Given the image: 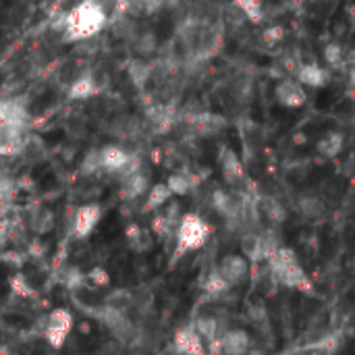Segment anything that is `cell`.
Instances as JSON below:
<instances>
[{
  "instance_id": "cell-16",
  "label": "cell",
  "mask_w": 355,
  "mask_h": 355,
  "mask_svg": "<svg viewBox=\"0 0 355 355\" xmlns=\"http://www.w3.org/2000/svg\"><path fill=\"white\" fill-rule=\"evenodd\" d=\"M189 123L191 127L200 133V135H216L220 129H225L227 121L220 114L214 112H198V114H189Z\"/></svg>"
},
{
  "instance_id": "cell-2",
  "label": "cell",
  "mask_w": 355,
  "mask_h": 355,
  "mask_svg": "<svg viewBox=\"0 0 355 355\" xmlns=\"http://www.w3.org/2000/svg\"><path fill=\"white\" fill-rule=\"evenodd\" d=\"M268 270L275 283L287 287V289H300V291H312V283L302 268L297 254L291 248L281 245L268 260Z\"/></svg>"
},
{
  "instance_id": "cell-12",
  "label": "cell",
  "mask_w": 355,
  "mask_h": 355,
  "mask_svg": "<svg viewBox=\"0 0 355 355\" xmlns=\"http://www.w3.org/2000/svg\"><path fill=\"white\" fill-rule=\"evenodd\" d=\"M252 349V339L243 329H229L220 337L223 355H248Z\"/></svg>"
},
{
  "instance_id": "cell-8",
  "label": "cell",
  "mask_w": 355,
  "mask_h": 355,
  "mask_svg": "<svg viewBox=\"0 0 355 355\" xmlns=\"http://www.w3.org/2000/svg\"><path fill=\"white\" fill-rule=\"evenodd\" d=\"M218 166H220V175H223L225 183L231 185V187L241 185V181L245 179L243 162L237 156V152L231 150V148H223L220 150V154H218Z\"/></svg>"
},
{
  "instance_id": "cell-21",
  "label": "cell",
  "mask_w": 355,
  "mask_h": 355,
  "mask_svg": "<svg viewBox=\"0 0 355 355\" xmlns=\"http://www.w3.org/2000/svg\"><path fill=\"white\" fill-rule=\"evenodd\" d=\"M171 200H173V193H171V189L166 187V183L150 185V189L146 191V204H144V210H148V212L160 210V208H164Z\"/></svg>"
},
{
  "instance_id": "cell-11",
  "label": "cell",
  "mask_w": 355,
  "mask_h": 355,
  "mask_svg": "<svg viewBox=\"0 0 355 355\" xmlns=\"http://www.w3.org/2000/svg\"><path fill=\"white\" fill-rule=\"evenodd\" d=\"M173 349L179 355H206L204 341L196 333L193 327H183V329L177 331L175 341H173Z\"/></svg>"
},
{
  "instance_id": "cell-15",
  "label": "cell",
  "mask_w": 355,
  "mask_h": 355,
  "mask_svg": "<svg viewBox=\"0 0 355 355\" xmlns=\"http://www.w3.org/2000/svg\"><path fill=\"white\" fill-rule=\"evenodd\" d=\"M100 94V83L94 73H83L79 75L67 89L69 100H87L92 96Z\"/></svg>"
},
{
  "instance_id": "cell-10",
  "label": "cell",
  "mask_w": 355,
  "mask_h": 355,
  "mask_svg": "<svg viewBox=\"0 0 355 355\" xmlns=\"http://www.w3.org/2000/svg\"><path fill=\"white\" fill-rule=\"evenodd\" d=\"M144 131V121L133 114H123L116 116L114 121L108 123V135L114 139H137Z\"/></svg>"
},
{
  "instance_id": "cell-1",
  "label": "cell",
  "mask_w": 355,
  "mask_h": 355,
  "mask_svg": "<svg viewBox=\"0 0 355 355\" xmlns=\"http://www.w3.org/2000/svg\"><path fill=\"white\" fill-rule=\"evenodd\" d=\"M106 25H108V15L96 0L75 2L64 15H60V21H58L62 42H69V44L98 37Z\"/></svg>"
},
{
  "instance_id": "cell-17",
  "label": "cell",
  "mask_w": 355,
  "mask_h": 355,
  "mask_svg": "<svg viewBox=\"0 0 355 355\" xmlns=\"http://www.w3.org/2000/svg\"><path fill=\"white\" fill-rule=\"evenodd\" d=\"M131 46L137 58L148 60L158 52V35L152 29H137L135 35L131 37Z\"/></svg>"
},
{
  "instance_id": "cell-4",
  "label": "cell",
  "mask_w": 355,
  "mask_h": 355,
  "mask_svg": "<svg viewBox=\"0 0 355 355\" xmlns=\"http://www.w3.org/2000/svg\"><path fill=\"white\" fill-rule=\"evenodd\" d=\"M216 272L225 279V283L233 289V287H241L248 283L250 279V262L245 260V256L239 254H229L220 260Z\"/></svg>"
},
{
  "instance_id": "cell-28",
  "label": "cell",
  "mask_w": 355,
  "mask_h": 355,
  "mask_svg": "<svg viewBox=\"0 0 355 355\" xmlns=\"http://www.w3.org/2000/svg\"><path fill=\"white\" fill-rule=\"evenodd\" d=\"M193 329H196V333L202 337V341H204V339H206V341H214L216 335H218V322H216L214 318H210V316L198 318L196 324H193Z\"/></svg>"
},
{
  "instance_id": "cell-19",
  "label": "cell",
  "mask_w": 355,
  "mask_h": 355,
  "mask_svg": "<svg viewBox=\"0 0 355 355\" xmlns=\"http://www.w3.org/2000/svg\"><path fill=\"white\" fill-rule=\"evenodd\" d=\"M258 206V212L270 223V225H283L287 220V208L277 200V198H270V196H264L256 202Z\"/></svg>"
},
{
  "instance_id": "cell-26",
  "label": "cell",
  "mask_w": 355,
  "mask_h": 355,
  "mask_svg": "<svg viewBox=\"0 0 355 355\" xmlns=\"http://www.w3.org/2000/svg\"><path fill=\"white\" fill-rule=\"evenodd\" d=\"M164 183L173 196H187L193 189V177L187 173H173Z\"/></svg>"
},
{
  "instance_id": "cell-9",
  "label": "cell",
  "mask_w": 355,
  "mask_h": 355,
  "mask_svg": "<svg viewBox=\"0 0 355 355\" xmlns=\"http://www.w3.org/2000/svg\"><path fill=\"white\" fill-rule=\"evenodd\" d=\"M98 156H100V171H106L108 175H119L131 158V154L119 144H106L98 148Z\"/></svg>"
},
{
  "instance_id": "cell-27",
  "label": "cell",
  "mask_w": 355,
  "mask_h": 355,
  "mask_svg": "<svg viewBox=\"0 0 355 355\" xmlns=\"http://www.w3.org/2000/svg\"><path fill=\"white\" fill-rule=\"evenodd\" d=\"M322 58L329 67H339L345 60V48L341 42H329L322 50Z\"/></svg>"
},
{
  "instance_id": "cell-23",
  "label": "cell",
  "mask_w": 355,
  "mask_h": 355,
  "mask_svg": "<svg viewBox=\"0 0 355 355\" xmlns=\"http://www.w3.org/2000/svg\"><path fill=\"white\" fill-rule=\"evenodd\" d=\"M152 73H154V64L144 60V58H135L127 67V75H129V79H131V83L135 87H144L154 77Z\"/></svg>"
},
{
  "instance_id": "cell-5",
  "label": "cell",
  "mask_w": 355,
  "mask_h": 355,
  "mask_svg": "<svg viewBox=\"0 0 355 355\" xmlns=\"http://www.w3.org/2000/svg\"><path fill=\"white\" fill-rule=\"evenodd\" d=\"M275 102L283 108H302L306 102H308V94H306V87L297 81V79H291V77H285L281 79L277 85H275Z\"/></svg>"
},
{
  "instance_id": "cell-20",
  "label": "cell",
  "mask_w": 355,
  "mask_h": 355,
  "mask_svg": "<svg viewBox=\"0 0 355 355\" xmlns=\"http://www.w3.org/2000/svg\"><path fill=\"white\" fill-rule=\"evenodd\" d=\"M295 212L308 220H316L324 214V202L314 193H302L295 200Z\"/></svg>"
},
{
  "instance_id": "cell-30",
  "label": "cell",
  "mask_w": 355,
  "mask_h": 355,
  "mask_svg": "<svg viewBox=\"0 0 355 355\" xmlns=\"http://www.w3.org/2000/svg\"><path fill=\"white\" fill-rule=\"evenodd\" d=\"M79 173H81L83 177H92V175L100 173V156H98V150H89V152L85 154V158L81 160Z\"/></svg>"
},
{
  "instance_id": "cell-29",
  "label": "cell",
  "mask_w": 355,
  "mask_h": 355,
  "mask_svg": "<svg viewBox=\"0 0 355 355\" xmlns=\"http://www.w3.org/2000/svg\"><path fill=\"white\" fill-rule=\"evenodd\" d=\"M204 291L208 293V295H225V293H229L231 291V287L225 283V279L216 272V270H212L208 277H206V283H204Z\"/></svg>"
},
{
  "instance_id": "cell-22",
  "label": "cell",
  "mask_w": 355,
  "mask_h": 355,
  "mask_svg": "<svg viewBox=\"0 0 355 355\" xmlns=\"http://www.w3.org/2000/svg\"><path fill=\"white\" fill-rule=\"evenodd\" d=\"M345 146V137L339 131H329L327 135H322L316 144L318 154H322L324 158H337L343 152Z\"/></svg>"
},
{
  "instance_id": "cell-7",
  "label": "cell",
  "mask_w": 355,
  "mask_h": 355,
  "mask_svg": "<svg viewBox=\"0 0 355 355\" xmlns=\"http://www.w3.org/2000/svg\"><path fill=\"white\" fill-rule=\"evenodd\" d=\"M102 206L96 204V202H89V204H83L75 210V216H73V235L77 239H85L94 233V229L98 227V223L102 220Z\"/></svg>"
},
{
  "instance_id": "cell-3",
  "label": "cell",
  "mask_w": 355,
  "mask_h": 355,
  "mask_svg": "<svg viewBox=\"0 0 355 355\" xmlns=\"http://www.w3.org/2000/svg\"><path fill=\"white\" fill-rule=\"evenodd\" d=\"M177 250H175V258H181L183 254L196 252L200 250L210 235V227L206 225V220L200 214H183L179 225H177Z\"/></svg>"
},
{
  "instance_id": "cell-34",
  "label": "cell",
  "mask_w": 355,
  "mask_h": 355,
  "mask_svg": "<svg viewBox=\"0 0 355 355\" xmlns=\"http://www.w3.org/2000/svg\"><path fill=\"white\" fill-rule=\"evenodd\" d=\"M8 227H10V223L8 220H4V218H0V250L6 245V241H8Z\"/></svg>"
},
{
  "instance_id": "cell-6",
  "label": "cell",
  "mask_w": 355,
  "mask_h": 355,
  "mask_svg": "<svg viewBox=\"0 0 355 355\" xmlns=\"http://www.w3.org/2000/svg\"><path fill=\"white\" fill-rule=\"evenodd\" d=\"M71 329H73V316H71V312L64 310V308H58V310H54V312L48 316L46 333H44V335H46V341H48L54 349H58V347L64 345V341H67Z\"/></svg>"
},
{
  "instance_id": "cell-31",
  "label": "cell",
  "mask_w": 355,
  "mask_h": 355,
  "mask_svg": "<svg viewBox=\"0 0 355 355\" xmlns=\"http://www.w3.org/2000/svg\"><path fill=\"white\" fill-rule=\"evenodd\" d=\"M262 40H264L268 46H275V44H279L281 40H285V29H283L281 25H272V27L264 29Z\"/></svg>"
},
{
  "instance_id": "cell-35",
  "label": "cell",
  "mask_w": 355,
  "mask_h": 355,
  "mask_svg": "<svg viewBox=\"0 0 355 355\" xmlns=\"http://www.w3.org/2000/svg\"><path fill=\"white\" fill-rule=\"evenodd\" d=\"M297 355H324V354H322V347H320V349H316V352H306V354H297Z\"/></svg>"
},
{
  "instance_id": "cell-24",
  "label": "cell",
  "mask_w": 355,
  "mask_h": 355,
  "mask_svg": "<svg viewBox=\"0 0 355 355\" xmlns=\"http://www.w3.org/2000/svg\"><path fill=\"white\" fill-rule=\"evenodd\" d=\"M125 4H127L129 12L135 17H139V15L152 17L166 8V0H127Z\"/></svg>"
},
{
  "instance_id": "cell-18",
  "label": "cell",
  "mask_w": 355,
  "mask_h": 355,
  "mask_svg": "<svg viewBox=\"0 0 355 355\" xmlns=\"http://www.w3.org/2000/svg\"><path fill=\"white\" fill-rule=\"evenodd\" d=\"M54 212L46 206H33L27 214V227L35 233V235H46L54 229Z\"/></svg>"
},
{
  "instance_id": "cell-33",
  "label": "cell",
  "mask_w": 355,
  "mask_h": 355,
  "mask_svg": "<svg viewBox=\"0 0 355 355\" xmlns=\"http://www.w3.org/2000/svg\"><path fill=\"white\" fill-rule=\"evenodd\" d=\"M10 285H12V291L15 293H19V295H31V287L27 285V281L23 277H15L10 281Z\"/></svg>"
},
{
  "instance_id": "cell-13",
  "label": "cell",
  "mask_w": 355,
  "mask_h": 355,
  "mask_svg": "<svg viewBox=\"0 0 355 355\" xmlns=\"http://www.w3.org/2000/svg\"><path fill=\"white\" fill-rule=\"evenodd\" d=\"M125 237H127L129 248H131L135 254H139V256L152 252V248H154V233H152L150 229H146V227L129 225L127 231H125Z\"/></svg>"
},
{
  "instance_id": "cell-32",
  "label": "cell",
  "mask_w": 355,
  "mask_h": 355,
  "mask_svg": "<svg viewBox=\"0 0 355 355\" xmlns=\"http://www.w3.org/2000/svg\"><path fill=\"white\" fill-rule=\"evenodd\" d=\"M87 279L96 285V287H104V285H108V272L104 270V268H92L89 272H87Z\"/></svg>"
},
{
  "instance_id": "cell-14",
  "label": "cell",
  "mask_w": 355,
  "mask_h": 355,
  "mask_svg": "<svg viewBox=\"0 0 355 355\" xmlns=\"http://www.w3.org/2000/svg\"><path fill=\"white\" fill-rule=\"evenodd\" d=\"M295 79L304 85V87H324L331 79L329 71L320 64L308 62V64H300V69L295 71Z\"/></svg>"
},
{
  "instance_id": "cell-25",
  "label": "cell",
  "mask_w": 355,
  "mask_h": 355,
  "mask_svg": "<svg viewBox=\"0 0 355 355\" xmlns=\"http://www.w3.org/2000/svg\"><path fill=\"white\" fill-rule=\"evenodd\" d=\"M241 17H245L252 23H260L264 19V2L262 0H233Z\"/></svg>"
}]
</instances>
